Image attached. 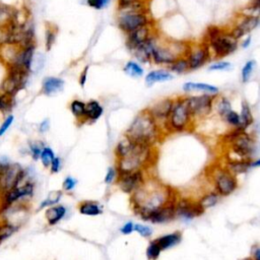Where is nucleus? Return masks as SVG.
<instances>
[{
    "label": "nucleus",
    "instance_id": "f257e3e1",
    "mask_svg": "<svg viewBox=\"0 0 260 260\" xmlns=\"http://www.w3.org/2000/svg\"><path fill=\"white\" fill-rule=\"evenodd\" d=\"M179 194L171 186L162 183L155 178L147 177L141 187L130 197L133 212L147 222L150 215L162 209L169 202L176 200Z\"/></svg>",
    "mask_w": 260,
    "mask_h": 260
},
{
    "label": "nucleus",
    "instance_id": "f03ea898",
    "mask_svg": "<svg viewBox=\"0 0 260 260\" xmlns=\"http://www.w3.org/2000/svg\"><path fill=\"white\" fill-rule=\"evenodd\" d=\"M115 155L119 174L146 171L157 160V149L155 146L134 142L125 136L116 145Z\"/></svg>",
    "mask_w": 260,
    "mask_h": 260
},
{
    "label": "nucleus",
    "instance_id": "7ed1b4c3",
    "mask_svg": "<svg viewBox=\"0 0 260 260\" xmlns=\"http://www.w3.org/2000/svg\"><path fill=\"white\" fill-rule=\"evenodd\" d=\"M165 134L164 129L152 118L147 109L136 115L125 132L128 139L150 146H157Z\"/></svg>",
    "mask_w": 260,
    "mask_h": 260
},
{
    "label": "nucleus",
    "instance_id": "20e7f679",
    "mask_svg": "<svg viewBox=\"0 0 260 260\" xmlns=\"http://www.w3.org/2000/svg\"><path fill=\"white\" fill-rule=\"evenodd\" d=\"M222 144L227 148L229 157L239 159H254L257 152V140L253 133L240 129H228L221 137Z\"/></svg>",
    "mask_w": 260,
    "mask_h": 260
},
{
    "label": "nucleus",
    "instance_id": "39448f33",
    "mask_svg": "<svg viewBox=\"0 0 260 260\" xmlns=\"http://www.w3.org/2000/svg\"><path fill=\"white\" fill-rule=\"evenodd\" d=\"M203 42L209 45L213 57L219 60L232 55L240 44V41L232 35L229 29L214 24L205 30Z\"/></svg>",
    "mask_w": 260,
    "mask_h": 260
},
{
    "label": "nucleus",
    "instance_id": "423d86ee",
    "mask_svg": "<svg viewBox=\"0 0 260 260\" xmlns=\"http://www.w3.org/2000/svg\"><path fill=\"white\" fill-rule=\"evenodd\" d=\"M195 124L196 122L190 113L185 96L176 97L171 114L164 126L165 133L187 132L194 128Z\"/></svg>",
    "mask_w": 260,
    "mask_h": 260
},
{
    "label": "nucleus",
    "instance_id": "0eeeda50",
    "mask_svg": "<svg viewBox=\"0 0 260 260\" xmlns=\"http://www.w3.org/2000/svg\"><path fill=\"white\" fill-rule=\"evenodd\" d=\"M213 189L222 197H229L235 193L240 186L238 177L229 171L223 163L212 165L207 175Z\"/></svg>",
    "mask_w": 260,
    "mask_h": 260
},
{
    "label": "nucleus",
    "instance_id": "6e6552de",
    "mask_svg": "<svg viewBox=\"0 0 260 260\" xmlns=\"http://www.w3.org/2000/svg\"><path fill=\"white\" fill-rule=\"evenodd\" d=\"M147 24H151V19L147 15L143 0L120 10L118 27L125 34L128 35Z\"/></svg>",
    "mask_w": 260,
    "mask_h": 260
},
{
    "label": "nucleus",
    "instance_id": "1a4fd4ad",
    "mask_svg": "<svg viewBox=\"0 0 260 260\" xmlns=\"http://www.w3.org/2000/svg\"><path fill=\"white\" fill-rule=\"evenodd\" d=\"M28 173L18 164L0 162V197L27 180Z\"/></svg>",
    "mask_w": 260,
    "mask_h": 260
},
{
    "label": "nucleus",
    "instance_id": "9d476101",
    "mask_svg": "<svg viewBox=\"0 0 260 260\" xmlns=\"http://www.w3.org/2000/svg\"><path fill=\"white\" fill-rule=\"evenodd\" d=\"M217 96L209 94L186 95L185 100L190 110V113L197 123L204 119L210 118L214 114L215 101Z\"/></svg>",
    "mask_w": 260,
    "mask_h": 260
},
{
    "label": "nucleus",
    "instance_id": "9b49d317",
    "mask_svg": "<svg viewBox=\"0 0 260 260\" xmlns=\"http://www.w3.org/2000/svg\"><path fill=\"white\" fill-rule=\"evenodd\" d=\"M30 72L17 66L8 65L7 75L1 85V93L14 98L27 84Z\"/></svg>",
    "mask_w": 260,
    "mask_h": 260
},
{
    "label": "nucleus",
    "instance_id": "f8f14e48",
    "mask_svg": "<svg viewBox=\"0 0 260 260\" xmlns=\"http://www.w3.org/2000/svg\"><path fill=\"white\" fill-rule=\"evenodd\" d=\"M205 211L201 209L196 198L188 196H178L176 200V219L185 224L203 216Z\"/></svg>",
    "mask_w": 260,
    "mask_h": 260
},
{
    "label": "nucleus",
    "instance_id": "ddd939ff",
    "mask_svg": "<svg viewBox=\"0 0 260 260\" xmlns=\"http://www.w3.org/2000/svg\"><path fill=\"white\" fill-rule=\"evenodd\" d=\"M35 192V184L30 178L24 180L23 182L16 186L15 188L11 189L10 191L3 194L0 199H1V209L6 210L9 207L13 206L14 204L22 201L24 199H30L33 197Z\"/></svg>",
    "mask_w": 260,
    "mask_h": 260
},
{
    "label": "nucleus",
    "instance_id": "4468645a",
    "mask_svg": "<svg viewBox=\"0 0 260 260\" xmlns=\"http://www.w3.org/2000/svg\"><path fill=\"white\" fill-rule=\"evenodd\" d=\"M185 57L189 62L190 71H193L209 63L213 58V54L209 45L201 41L200 43L196 44L191 43L188 53Z\"/></svg>",
    "mask_w": 260,
    "mask_h": 260
},
{
    "label": "nucleus",
    "instance_id": "2eb2a0df",
    "mask_svg": "<svg viewBox=\"0 0 260 260\" xmlns=\"http://www.w3.org/2000/svg\"><path fill=\"white\" fill-rule=\"evenodd\" d=\"M145 172L146 171L141 170V171L129 172V173H123V174L118 173L116 183L121 191L131 195L139 187L142 186V184L147 179Z\"/></svg>",
    "mask_w": 260,
    "mask_h": 260
},
{
    "label": "nucleus",
    "instance_id": "dca6fc26",
    "mask_svg": "<svg viewBox=\"0 0 260 260\" xmlns=\"http://www.w3.org/2000/svg\"><path fill=\"white\" fill-rule=\"evenodd\" d=\"M259 24H260V17L242 13L237 18L236 22L234 23L229 30L234 37L240 41L244 37L250 35V33L253 32Z\"/></svg>",
    "mask_w": 260,
    "mask_h": 260
},
{
    "label": "nucleus",
    "instance_id": "f3484780",
    "mask_svg": "<svg viewBox=\"0 0 260 260\" xmlns=\"http://www.w3.org/2000/svg\"><path fill=\"white\" fill-rule=\"evenodd\" d=\"M174 102H175V98H165L158 101L157 103H154L153 105L147 108L149 114L161 125L163 129L171 114L172 108L174 106Z\"/></svg>",
    "mask_w": 260,
    "mask_h": 260
},
{
    "label": "nucleus",
    "instance_id": "a211bd4d",
    "mask_svg": "<svg viewBox=\"0 0 260 260\" xmlns=\"http://www.w3.org/2000/svg\"><path fill=\"white\" fill-rule=\"evenodd\" d=\"M176 200L169 202L162 209L150 215L147 222L154 225H164L176 220Z\"/></svg>",
    "mask_w": 260,
    "mask_h": 260
},
{
    "label": "nucleus",
    "instance_id": "6ab92c4d",
    "mask_svg": "<svg viewBox=\"0 0 260 260\" xmlns=\"http://www.w3.org/2000/svg\"><path fill=\"white\" fill-rule=\"evenodd\" d=\"M253 160V159H252ZM252 160L239 159L226 155L223 160V165L237 177L248 173L252 169Z\"/></svg>",
    "mask_w": 260,
    "mask_h": 260
},
{
    "label": "nucleus",
    "instance_id": "aec40b11",
    "mask_svg": "<svg viewBox=\"0 0 260 260\" xmlns=\"http://www.w3.org/2000/svg\"><path fill=\"white\" fill-rule=\"evenodd\" d=\"M152 36H153V34L151 31V24L143 25V27L127 35L126 46L129 50H132L133 48L145 43Z\"/></svg>",
    "mask_w": 260,
    "mask_h": 260
},
{
    "label": "nucleus",
    "instance_id": "412c9836",
    "mask_svg": "<svg viewBox=\"0 0 260 260\" xmlns=\"http://www.w3.org/2000/svg\"><path fill=\"white\" fill-rule=\"evenodd\" d=\"M182 90L186 94L192 93H199V94H209L213 96L220 95V89L217 86L205 84V83H194V82H187L182 87Z\"/></svg>",
    "mask_w": 260,
    "mask_h": 260
},
{
    "label": "nucleus",
    "instance_id": "4be33fe9",
    "mask_svg": "<svg viewBox=\"0 0 260 260\" xmlns=\"http://www.w3.org/2000/svg\"><path fill=\"white\" fill-rule=\"evenodd\" d=\"M16 23H18L17 11L14 7L0 3V29L8 30Z\"/></svg>",
    "mask_w": 260,
    "mask_h": 260
},
{
    "label": "nucleus",
    "instance_id": "5701e85b",
    "mask_svg": "<svg viewBox=\"0 0 260 260\" xmlns=\"http://www.w3.org/2000/svg\"><path fill=\"white\" fill-rule=\"evenodd\" d=\"M155 36L153 35L149 40H147L145 43L133 48L132 50H130L132 52V54L135 56V58L141 62V63H148L151 61V51H152V46L154 42Z\"/></svg>",
    "mask_w": 260,
    "mask_h": 260
},
{
    "label": "nucleus",
    "instance_id": "b1692460",
    "mask_svg": "<svg viewBox=\"0 0 260 260\" xmlns=\"http://www.w3.org/2000/svg\"><path fill=\"white\" fill-rule=\"evenodd\" d=\"M66 214H67L66 206L62 204H55L48 207L45 212V217L48 225L52 227L61 222L65 218Z\"/></svg>",
    "mask_w": 260,
    "mask_h": 260
},
{
    "label": "nucleus",
    "instance_id": "393cba45",
    "mask_svg": "<svg viewBox=\"0 0 260 260\" xmlns=\"http://www.w3.org/2000/svg\"><path fill=\"white\" fill-rule=\"evenodd\" d=\"M154 240L158 242L162 251H166L178 246L182 242V240H183V235H182V233L180 231H175L166 234V235L160 236L159 238Z\"/></svg>",
    "mask_w": 260,
    "mask_h": 260
},
{
    "label": "nucleus",
    "instance_id": "a878e982",
    "mask_svg": "<svg viewBox=\"0 0 260 260\" xmlns=\"http://www.w3.org/2000/svg\"><path fill=\"white\" fill-rule=\"evenodd\" d=\"M222 198L223 197L217 191L210 189L200 194L196 199L198 204L201 206V209L206 212L207 210H211L213 207L217 206Z\"/></svg>",
    "mask_w": 260,
    "mask_h": 260
},
{
    "label": "nucleus",
    "instance_id": "bb28decb",
    "mask_svg": "<svg viewBox=\"0 0 260 260\" xmlns=\"http://www.w3.org/2000/svg\"><path fill=\"white\" fill-rule=\"evenodd\" d=\"M174 79L173 73L168 69H155L148 72L145 76V84L147 87H151L157 83H165Z\"/></svg>",
    "mask_w": 260,
    "mask_h": 260
},
{
    "label": "nucleus",
    "instance_id": "cd10ccee",
    "mask_svg": "<svg viewBox=\"0 0 260 260\" xmlns=\"http://www.w3.org/2000/svg\"><path fill=\"white\" fill-rule=\"evenodd\" d=\"M64 88V81L59 77L49 76L44 79L42 84V93L46 96L55 95L61 92Z\"/></svg>",
    "mask_w": 260,
    "mask_h": 260
},
{
    "label": "nucleus",
    "instance_id": "c85d7f7f",
    "mask_svg": "<svg viewBox=\"0 0 260 260\" xmlns=\"http://www.w3.org/2000/svg\"><path fill=\"white\" fill-rule=\"evenodd\" d=\"M104 113V108L101 104L96 100H91L86 103V114H85V123L90 122L94 123L98 121Z\"/></svg>",
    "mask_w": 260,
    "mask_h": 260
},
{
    "label": "nucleus",
    "instance_id": "c756f323",
    "mask_svg": "<svg viewBox=\"0 0 260 260\" xmlns=\"http://www.w3.org/2000/svg\"><path fill=\"white\" fill-rule=\"evenodd\" d=\"M240 116H241V130L244 131H249V129L254 124V115L250 104L246 101H242L241 109H240Z\"/></svg>",
    "mask_w": 260,
    "mask_h": 260
},
{
    "label": "nucleus",
    "instance_id": "7c9ffc66",
    "mask_svg": "<svg viewBox=\"0 0 260 260\" xmlns=\"http://www.w3.org/2000/svg\"><path fill=\"white\" fill-rule=\"evenodd\" d=\"M232 110H233V106L231 100L226 96L218 95L215 101L214 113L223 121V119L227 116V114Z\"/></svg>",
    "mask_w": 260,
    "mask_h": 260
},
{
    "label": "nucleus",
    "instance_id": "2f4dec72",
    "mask_svg": "<svg viewBox=\"0 0 260 260\" xmlns=\"http://www.w3.org/2000/svg\"><path fill=\"white\" fill-rule=\"evenodd\" d=\"M79 212L84 216L97 217L103 213V209L98 202L87 200L79 204Z\"/></svg>",
    "mask_w": 260,
    "mask_h": 260
},
{
    "label": "nucleus",
    "instance_id": "473e14b6",
    "mask_svg": "<svg viewBox=\"0 0 260 260\" xmlns=\"http://www.w3.org/2000/svg\"><path fill=\"white\" fill-rule=\"evenodd\" d=\"M70 112L80 122V124L85 123V114H86V103L81 100H73L69 105Z\"/></svg>",
    "mask_w": 260,
    "mask_h": 260
},
{
    "label": "nucleus",
    "instance_id": "72a5a7b5",
    "mask_svg": "<svg viewBox=\"0 0 260 260\" xmlns=\"http://www.w3.org/2000/svg\"><path fill=\"white\" fill-rule=\"evenodd\" d=\"M169 70L175 74H185L190 71L189 62L186 57H180L169 66Z\"/></svg>",
    "mask_w": 260,
    "mask_h": 260
},
{
    "label": "nucleus",
    "instance_id": "f704fd0d",
    "mask_svg": "<svg viewBox=\"0 0 260 260\" xmlns=\"http://www.w3.org/2000/svg\"><path fill=\"white\" fill-rule=\"evenodd\" d=\"M18 227L10 222H2L0 223V244L10 238L13 234L17 231Z\"/></svg>",
    "mask_w": 260,
    "mask_h": 260
},
{
    "label": "nucleus",
    "instance_id": "c9c22d12",
    "mask_svg": "<svg viewBox=\"0 0 260 260\" xmlns=\"http://www.w3.org/2000/svg\"><path fill=\"white\" fill-rule=\"evenodd\" d=\"M223 122L230 129H240L241 130V116L240 113L236 110H232L227 114V116L223 119Z\"/></svg>",
    "mask_w": 260,
    "mask_h": 260
},
{
    "label": "nucleus",
    "instance_id": "e433bc0d",
    "mask_svg": "<svg viewBox=\"0 0 260 260\" xmlns=\"http://www.w3.org/2000/svg\"><path fill=\"white\" fill-rule=\"evenodd\" d=\"M123 70L126 74L132 76V77H140L144 73L143 68L140 66L139 63H137L135 61H128L125 64Z\"/></svg>",
    "mask_w": 260,
    "mask_h": 260
},
{
    "label": "nucleus",
    "instance_id": "4c0bfd02",
    "mask_svg": "<svg viewBox=\"0 0 260 260\" xmlns=\"http://www.w3.org/2000/svg\"><path fill=\"white\" fill-rule=\"evenodd\" d=\"M256 65L257 63L254 59H250L244 64L241 70V81L243 84H247L250 81L251 76L256 68Z\"/></svg>",
    "mask_w": 260,
    "mask_h": 260
},
{
    "label": "nucleus",
    "instance_id": "58836bf2",
    "mask_svg": "<svg viewBox=\"0 0 260 260\" xmlns=\"http://www.w3.org/2000/svg\"><path fill=\"white\" fill-rule=\"evenodd\" d=\"M162 252L163 251H162L160 245L158 244V242L155 240H152L148 243L145 254H146L147 260H158L159 257L161 256Z\"/></svg>",
    "mask_w": 260,
    "mask_h": 260
},
{
    "label": "nucleus",
    "instance_id": "ea45409f",
    "mask_svg": "<svg viewBox=\"0 0 260 260\" xmlns=\"http://www.w3.org/2000/svg\"><path fill=\"white\" fill-rule=\"evenodd\" d=\"M55 157L56 155H55L53 149L49 146H44L42 153H41V157H40V161L45 168H50V166H51L52 162H53V160L55 159Z\"/></svg>",
    "mask_w": 260,
    "mask_h": 260
},
{
    "label": "nucleus",
    "instance_id": "a19ab883",
    "mask_svg": "<svg viewBox=\"0 0 260 260\" xmlns=\"http://www.w3.org/2000/svg\"><path fill=\"white\" fill-rule=\"evenodd\" d=\"M57 32H58V30L54 24H47V27H46V48L48 51L52 48V46L54 45L56 36H57Z\"/></svg>",
    "mask_w": 260,
    "mask_h": 260
},
{
    "label": "nucleus",
    "instance_id": "79ce46f5",
    "mask_svg": "<svg viewBox=\"0 0 260 260\" xmlns=\"http://www.w3.org/2000/svg\"><path fill=\"white\" fill-rule=\"evenodd\" d=\"M62 197V191H55L52 194H50L48 196V198H46L45 200H43L40 204L39 210H44V209H48V207L58 204V202L60 201Z\"/></svg>",
    "mask_w": 260,
    "mask_h": 260
},
{
    "label": "nucleus",
    "instance_id": "37998d69",
    "mask_svg": "<svg viewBox=\"0 0 260 260\" xmlns=\"http://www.w3.org/2000/svg\"><path fill=\"white\" fill-rule=\"evenodd\" d=\"M13 107V98L0 93V112L8 113Z\"/></svg>",
    "mask_w": 260,
    "mask_h": 260
},
{
    "label": "nucleus",
    "instance_id": "c03bdc74",
    "mask_svg": "<svg viewBox=\"0 0 260 260\" xmlns=\"http://www.w3.org/2000/svg\"><path fill=\"white\" fill-rule=\"evenodd\" d=\"M44 146H45V144L43 142H41V141H34V142H31L29 144L31 157L33 158L34 161L40 160L41 153H42V150H43Z\"/></svg>",
    "mask_w": 260,
    "mask_h": 260
},
{
    "label": "nucleus",
    "instance_id": "a18cd8bd",
    "mask_svg": "<svg viewBox=\"0 0 260 260\" xmlns=\"http://www.w3.org/2000/svg\"><path fill=\"white\" fill-rule=\"evenodd\" d=\"M134 232H136L142 238H150L152 236V229L143 224H134Z\"/></svg>",
    "mask_w": 260,
    "mask_h": 260
},
{
    "label": "nucleus",
    "instance_id": "49530a36",
    "mask_svg": "<svg viewBox=\"0 0 260 260\" xmlns=\"http://www.w3.org/2000/svg\"><path fill=\"white\" fill-rule=\"evenodd\" d=\"M231 68H232V63L222 59L212 63L209 66V70L211 71H226V70H230Z\"/></svg>",
    "mask_w": 260,
    "mask_h": 260
},
{
    "label": "nucleus",
    "instance_id": "de8ad7c7",
    "mask_svg": "<svg viewBox=\"0 0 260 260\" xmlns=\"http://www.w3.org/2000/svg\"><path fill=\"white\" fill-rule=\"evenodd\" d=\"M76 185H77L76 179H74L73 177H70V176H69V177H66V178L64 179L63 183H62V188H63V190L66 191V192H71L72 190L75 189Z\"/></svg>",
    "mask_w": 260,
    "mask_h": 260
},
{
    "label": "nucleus",
    "instance_id": "09e8293b",
    "mask_svg": "<svg viewBox=\"0 0 260 260\" xmlns=\"http://www.w3.org/2000/svg\"><path fill=\"white\" fill-rule=\"evenodd\" d=\"M117 177H118V171H117L116 167L115 168L111 167V168L108 169L104 181H105L106 184L109 185V184H112V183H114V182H116Z\"/></svg>",
    "mask_w": 260,
    "mask_h": 260
},
{
    "label": "nucleus",
    "instance_id": "8fccbe9b",
    "mask_svg": "<svg viewBox=\"0 0 260 260\" xmlns=\"http://www.w3.org/2000/svg\"><path fill=\"white\" fill-rule=\"evenodd\" d=\"M13 121H14V116H13V115H8V116L4 119V121H3L2 124H1V126H0V137L3 136V135L7 132V130H8L9 127L12 125Z\"/></svg>",
    "mask_w": 260,
    "mask_h": 260
},
{
    "label": "nucleus",
    "instance_id": "3c124183",
    "mask_svg": "<svg viewBox=\"0 0 260 260\" xmlns=\"http://www.w3.org/2000/svg\"><path fill=\"white\" fill-rule=\"evenodd\" d=\"M87 2L89 6L99 10L106 6L109 3V0H87Z\"/></svg>",
    "mask_w": 260,
    "mask_h": 260
},
{
    "label": "nucleus",
    "instance_id": "603ef678",
    "mask_svg": "<svg viewBox=\"0 0 260 260\" xmlns=\"http://www.w3.org/2000/svg\"><path fill=\"white\" fill-rule=\"evenodd\" d=\"M50 172L52 174H57L60 172V170L62 169V161L59 157H55V159L52 162L51 166H50Z\"/></svg>",
    "mask_w": 260,
    "mask_h": 260
},
{
    "label": "nucleus",
    "instance_id": "864d4df0",
    "mask_svg": "<svg viewBox=\"0 0 260 260\" xmlns=\"http://www.w3.org/2000/svg\"><path fill=\"white\" fill-rule=\"evenodd\" d=\"M120 232L122 235H131V234L134 232V224L132 222H127L125 223L121 229H120Z\"/></svg>",
    "mask_w": 260,
    "mask_h": 260
},
{
    "label": "nucleus",
    "instance_id": "5fc2aeb1",
    "mask_svg": "<svg viewBox=\"0 0 260 260\" xmlns=\"http://www.w3.org/2000/svg\"><path fill=\"white\" fill-rule=\"evenodd\" d=\"M138 1H141V0H118V8L119 10L127 8Z\"/></svg>",
    "mask_w": 260,
    "mask_h": 260
},
{
    "label": "nucleus",
    "instance_id": "6e6d98bb",
    "mask_svg": "<svg viewBox=\"0 0 260 260\" xmlns=\"http://www.w3.org/2000/svg\"><path fill=\"white\" fill-rule=\"evenodd\" d=\"M89 69H90V66H87L84 68V70L82 71L81 75H80V79H79V83L81 85L82 88H84L86 86V83H87V80H88V74H89Z\"/></svg>",
    "mask_w": 260,
    "mask_h": 260
},
{
    "label": "nucleus",
    "instance_id": "4d7b16f0",
    "mask_svg": "<svg viewBox=\"0 0 260 260\" xmlns=\"http://www.w3.org/2000/svg\"><path fill=\"white\" fill-rule=\"evenodd\" d=\"M251 257L253 260H260V244L254 245L251 250Z\"/></svg>",
    "mask_w": 260,
    "mask_h": 260
},
{
    "label": "nucleus",
    "instance_id": "13d9d810",
    "mask_svg": "<svg viewBox=\"0 0 260 260\" xmlns=\"http://www.w3.org/2000/svg\"><path fill=\"white\" fill-rule=\"evenodd\" d=\"M49 128H50V122H49L48 119H46V120L42 121L41 124L39 125V131L41 133H45V132L48 131Z\"/></svg>",
    "mask_w": 260,
    "mask_h": 260
},
{
    "label": "nucleus",
    "instance_id": "bf43d9fd",
    "mask_svg": "<svg viewBox=\"0 0 260 260\" xmlns=\"http://www.w3.org/2000/svg\"><path fill=\"white\" fill-rule=\"evenodd\" d=\"M251 43H252V37H251L250 35H248V36H246V37H244V38L242 39L241 46H242V48H244V49H247V48H249V47H250Z\"/></svg>",
    "mask_w": 260,
    "mask_h": 260
},
{
    "label": "nucleus",
    "instance_id": "052dcab7",
    "mask_svg": "<svg viewBox=\"0 0 260 260\" xmlns=\"http://www.w3.org/2000/svg\"><path fill=\"white\" fill-rule=\"evenodd\" d=\"M260 168V157L252 160V169Z\"/></svg>",
    "mask_w": 260,
    "mask_h": 260
},
{
    "label": "nucleus",
    "instance_id": "680f3d73",
    "mask_svg": "<svg viewBox=\"0 0 260 260\" xmlns=\"http://www.w3.org/2000/svg\"><path fill=\"white\" fill-rule=\"evenodd\" d=\"M241 260H253V259H252L251 256H249V257H245V258H243V259H241Z\"/></svg>",
    "mask_w": 260,
    "mask_h": 260
},
{
    "label": "nucleus",
    "instance_id": "e2e57ef3",
    "mask_svg": "<svg viewBox=\"0 0 260 260\" xmlns=\"http://www.w3.org/2000/svg\"><path fill=\"white\" fill-rule=\"evenodd\" d=\"M253 2H255L257 4H260V0H253Z\"/></svg>",
    "mask_w": 260,
    "mask_h": 260
}]
</instances>
